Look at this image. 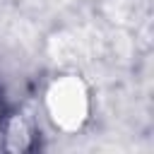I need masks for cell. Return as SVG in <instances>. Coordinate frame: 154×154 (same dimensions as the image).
<instances>
[{"label":"cell","instance_id":"obj_3","mask_svg":"<svg viewBox=\"0 0 154 154\" xmlns=\"http://www.w3.org/2000/svg\"><path fill=\"white\" fill-rule=\"evenodd\" d=\"M0 118H2V94H0Z\"/></svg>","mask_w":154,"mask_h":154},{"label":"cell","instance_id":"obj_1","mask_svg":"<svg viewBox=\"0 0 154 154\" xmlns=\"http://www.w3.org/2000/svg\"><path fill=\"white\" fill-rule=\"evenodd\" d=\"M51 108L63 125H77L84 113V94L77 82H63L51 94Z\"/></svg>","mask_w":154,"mask_h":154},{"label":"cell","instance_id":"obj_2","mask_svg":"<svg viewBox=\"0 0 154 154\" xmlns=\"http://www.w3.org/2000/svg\"><path fill=\"white\" fill-rule=\"evenodd\" d=\"M5 147L12 152H24L31 147V130L24 118H12L5 123Z\"/></svg>","mask_w":154,"mask_h":154}]
</instances>
